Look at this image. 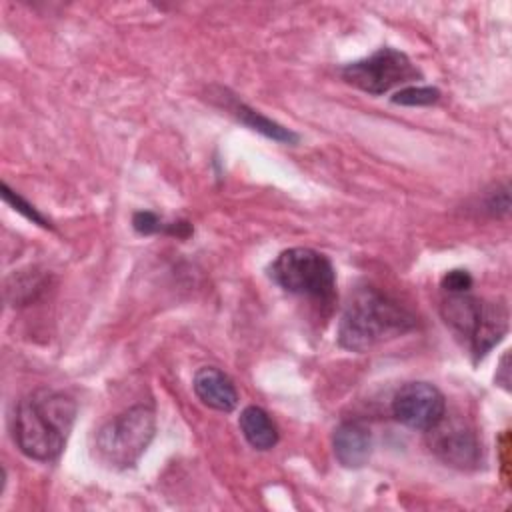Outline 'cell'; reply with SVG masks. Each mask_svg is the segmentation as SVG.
<instances>
[{
  "instance_id": "7a4b0ae2",
  "label": "cell",
  "mask_w": 512,
  "mask_h": 512,
  "mask_svg": "<svg viewBox=\"0 0 512 512\" xmlns=\"http://www.w3.org/2000/svg\"><path fill=\"white\" fill-rule=\"evenodd\" d=\"M414 324V316L396 300L372 286H362L354 290L344 306L338 324V344L352 352H364L412 330Z\"/></svg>"
},
{
  "instance_id": "3957f363",
  "label": "cell",
  "mask_w": 512,
  "mask_h": 512,
  "mask_svg": "<svg viewBox=\"0 0 512 512\" xmlns=\"http://www.w3.org/2000/svg\"><path fill=\"white\" fill-rule=\"evenodd\" d=\"M440 312L446 326L466 342L474 360L484 358L508 330V312L502 304L484 302L466 292L450 294Z\"/></svg>"
},
{
  "instance_id": "ba28073f",
  "label": "cell",
  "mask_w": 512,
  "mask_h": 512,
  "mask_svg": "<svg viewBox=\"0 0 512 512\" xmlns=\"http://www.w3.org/2000/svg\"><path fill=\"white\" fill-rule=\"evenodd\" d=\"M430 450L446 464L454 468H474L480 460V444L472 428L462 420L450 418L446 414L430 430Z\"/></svg>"
},
{
  "instance_id": "2e32d148",
  "label": "cell",
  "mask_w": 512,
  "mask_h": 512,
  "mask_svg": "<svg viewBox=\"0 0 512 512\" xmlns=\"http://www.w3.org/2000/svg\"><path fill=\"white\" fill-rule=\"evenodd\" d=\"M440 284L448 294H464L472 286V276L466 270H450L444 274Z\"/></svg>"
},
{
  "instance_id": "5bb4252c",
  "label": "cell",
  "mask_w": 512,
  "mask_h": 512,
  "mask_svg": "<svg viewBox=\"0 0 512 512\" xmlns=\"http://www.w3.org/2000/svg\"><path fill=\"white\" fill-rule=\"evenodd\" d=\"M0 188H2V198H4V202H8L16 212H20L22 216H26V218L32 220L34 224H40V226H44V228H50V222H48L32 204H28L20 194H16L14 190H10L6 182H2Z\"/></svg>"
},
{
  "instance_id": "9c48e42d",
  "label": "cell",
  "mask_w": 512,
  "mask_h": 512,
  "mask_svg": "<svg viewBox=\"0 0 512 512\" xmlns=\"http://www.w3.org/2000/svg\"><path fill=\"white\" fill-rule=\"evenodd\" d=\"M332 448L344 468H362L372 450L370 430L358 422H344L334 430Z\"/></svg>"
},
{
  "instance_id": "9a60e30c",
  "label": "cell",
  "mask_w": 512,
  "mask_h": 512,
  "mask_svg": "<svg viewBox=\"0 0 512 512\" xmlns=\"http://www.w3.org/2000/svg\"><path fill=\"white\" fill-rule=\"evenodd\" d=\"M132 226L138 234H156V232H168V224L162 222L160 216L154 212L142 210L132 216Z\"/></svg>"
},
{
  "instance_id": "7c38bea8",
  "label": "cell",
  "mask_w": 512,
  "mask_h": 512,
  "mask_svg": "<svg viewBox=\"0 0 512 512\" xmlns=\"http://www.w3.org/2000/svg\"><path fill=\"white\" fill-rule=\"evenodd\" d=\"M228 110L248 128L264 134L266 138H272L276 142H284V144H296L298 142V134L280 126L278 122L262 116L258 110L246 106L244 102H238L234 98H228Z\"/></svg>"
},
{
  "instance_id": "52a82bcc",
  "label": "cell",
  "mask_w": 512,
  "mask_h": 512,
  "mask_svg": "<svg viewBox=\"0 0 512 512\" xmlns=\"http://www.w3.org/2000/svg\"><path fill=\"white\" fill-rule=\"evenodd\" d=\"M392 414L404 426L428 432L446 414V400L430 382H408L396 392Z\"/></svg>"
},
{
  "instance_id": "e0dca14e",
  "label": "cell",
  "mask_w": 512,
  "mask_h": 512,
  "mask_svg": "<svg viewBox=\"0 0 512 512\" xmlns=\"http://www.w3.org/2000/svg\"><path fill=\"white\" fill-rule=\"evenodd\" d=\"M508 354H504L502 358V364H500V374H496V382H500L506 390L510 388V378H508Z\"/></svg>"
},
{
  "instance_id": "4fadbf2b",
  "label": "cell",
  "mask_w": 512,
  "mask_h": 512,
  "mask_svg": "<svg viewBox=\"0 0 512 512\" xmlns=\"http://www.w3.org/2000/svg\"><path fill=\"white\" fill-rule=\"evenodd\" d=\"M440 98V90L432 88V86H406L400 88L394 96L392 102L394 104H402V106H430L434 102H438Z\"/></svg>"
},
{
  "instance_id": "6da1fadb",
  "label": "cell",
  "mask_w": 512,
  "mask_h": 512,
  "mask_svg": "<svg viewBox=\"0 0 512 512\" xmlns=\"http://www.w3.org/2000/svg\"><path fill=\"white\" fill-rule=\"evenodd\" d=\"M76 418V402L48 388L24 396L14 414V440L22 454L32 460L50 462L64 450L68 432Z\"/></svg>"
},
{
  "instance_id": "8992f818",
  "label": "cell",
  "mask_w": 512,
  "mask_h": 512,
  "mask_svg": "<svg viewBox=\"0 0 512 512\" xmlns=\"http://www.w3.org/2000/svg\"><path fill=\"white\" fill-rule=\"evenodd\" d=\"M340 72L348 84L374 96L420 78V70L414 62L394 48H380L368 58L346 64Z\"/></svg>"
},
{
  "instance_id": "30bf717a",
  "label": "cell",
  "mask_w": 512,
  "mask_h": 512,
  "mask_svg": "<svg viewBox=\"0 0 512 512\" xmlns=\"http://www.w3.org/2000/svg\"><path fill=\"white\" fill-rule=\"evenodd\" d=\"M196 396L206 404L208 408L220 410V412H232L238 404V392L232 384V380L214 366H204L194 374L192 384Z\"/></svg>"
},
{
  "instance_id": "8fae6325",
  "label": "cell",
  "mask_w": 512,
  "mask_h": 512,
  "mask_svg": "<svg viewBox=\"0 0 512 512\" xmlns=\"http://www.w3.org/2000/svg\"><path fill=\"white\" fill-rule=\"evenodd\" d=\"M238 426L248 440V444L256 450H270L278 442V428L272 418L258 406H246L240 412Z\"/></svg>"
},
{
  "instance_id": "5b68a950",
  "label": "cell",
  "mask_w": 512,
  "mask_h": 512,
  "mask_svg": "<svg viewBox=\"0 0 512 512\" xmlns=\"http://www.w3.org/2000/svg\"><path fill=\"white\" fill-rule=\"evenodd\" d=\"M156 418L148 406H132L108 420L96 434L98 458L112 468H130L154 438Z\"/></svg>"
},
{
  "instance_id": "277c9868",
  "label": "cell",
  "mask_w": 512,
  "mask_h": 512,
  "mask_svg": "<svg viewBox=\"0 0 512 512\" xmlns=\"http://www.w3.org/2000/svg\"><path fill=\"white\" fill-rule=\"evenodd\" d=\"M270 278L290 294L332 302L336 294L334 266L318 250L288 248L276 256L268 268Z\"/></svg>"
}]
</instances>
